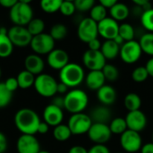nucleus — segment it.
Here are the masks:
<instances>
[{
	"label": "nucleus",
	"mask_w": 153,
	"mask_h": 153,
	"mask_svg": "<svg viewBox=\"0 0 153 153\" xmlns=\"http://www.w3.org/2000/svg\"><path fill=\"white\" fill-rule=\"evenodd\" d=\"M59 11L65 16H72L75 13V11H76L75 5H74V2L69 1V0L62 1V4H61Z\"/></svg>",
	"instance_id": "obj_40"
},
{
	"label": "nucleus",
	"mask_w": 153,
	"mask_h": 153,
	"mask_svg": "<svg viewBox=\"0 0 153 153\" xmlns=\"http://www.w3.org/2000/svg\"><path fill=\"white\" fill-rule=\"evenodd\" d=\"M152 143H153V133H152Z\"/></svg>",
	"instance_id": "obj_58"
},
{
	"label": "nucleus",
	"mask_w": 153,
	"mask_h": 153,
	"mask_svg": "<svg viewBox=\"0 0 153 153\" xmlns=\"http://www.w3.org/2000/svg\"><path fill=\"white\" fill-rule=\"evenodd\" d=\"M97 98L104 106H109L115 103L117 100V91L110 85H104L97 91Z\"/></svg>",
	"instance_id": "obj_21"
},
{
	"label": "nucleus",
	"mask_w": 153,
	"mask_h": 153,
	"mask_svg": "<svg viewBox=\"0 0 153 153\" xmlns=\"http://www.w3.org/2000/svg\"><path fill=\"white\" fill-rule=\"evenodd\" d=\"M13 45L7 34L0 33V57L5 58L12 55Z\"/></svg>",
	"instance_id": "obj_28"
},
{
	"label": "nucleus",
	"mask_w": 153,
	"mask_h": 153,
	"mask_svg": "<svg viewBox=\"0 0 153 153\" xmlns=\"http://www.w3.org/2000/svg\"><path fill=\"white\" fill-rule=\"evenodd\" d=\"M52 104L56 106L59 108H65V99L62 96H56L53 99Z\"/></svg>",
	"instance_id": "obj_47"
},
{
	"label": "nucleus",
	"mask_w": 153,
	"mask_h": 153,
	"mask_svg": "<svg viewBox=\"0 0 153 153\" xmlns=\"http://www.w3.org/2000/svg\"><path fill=\"white\" fill-rule=\"evenodd\" d=\"M120 145L126 152H138L141 151L143 145L140 133L132 130H126L123 134L120 135Z\"/></svg>",
	"instance_id": "obj_10"
},
{
	"label": "nucleus",
	"mask_w": 153,
	"mask_h": 153,
	"mask_svg": "<svg viewBox=\"0 0 153 153\" xmlns=\"http://www.w3.org/2000/svg\"><path fill=\"white\" fill-rule=\"evenodd\" d=\"M92 124L93 123L89 115L85 113H78L70 117L67 126L71 130L72 134L81 135L88 134Z\"/></svg>",
	"instance_id": "obj_6"
},
{
	"label": "nucleus",
	"mask_w": 153,
	"mask_h": 153,
	"mask_svg": "<svg viewBox=\"0 0 153 153\" xmlns=\"http://www.w3.org/2000/svg\"><path fill=\"white\" fill-rule=\"evenodd\" d=\"M0 77H1V68H0Z\"/></svg>",
	"instance_id": "obj_57"
},
{
	"label": "nucleus",
	"mask_w": 153,
	"mask_h": 153,
	"mask_svg": "<svg viewBox=\"0 0 153 153\" xmlns=\"http://www.w3.org/2000/svg\"><path fill=\"white\" fill-rule=\"evenodd\" d=\"M8 147V142L6 139V136L0 132V153H4Z\"/></svg>",
	"instance_id": "obj_46"
},
{
	"label": "nucleus",
	"mask_w": 153,
	"mask_h": 153,
	"mask_svg": "<svg viewBox=\"0 0 153 153\" xmlns=\"http://www.w3.org/2000/svg\"><path fill=\"white\" fill-rule=\"evenodd\" d=\"M65 109L74 114L83 113L89 104L88 94L81 89H73L64 97Z\"/></svg>",
	"instance_id": "obj_2"
},
{
	"label": "nucleus",
	"mask_w": 153,
	"mask_h": 153,
	"mask_svg": "<svg viewBox=\"0 0 153 153\" xmlns=\"http://www.w3.org/2000/svg\"><path fill=\"white\" fill-rule=\"evenodd\" d=\"M95 2L93 0H76L74 1V5L76 10L80 12H87L91 11L94 6Z\"/></svg>",
	"instance_id": "obj_41"
},
{
	"label": "nucleus",
	"mask_w": 153,
	"mask_h": 153,
	"mask_svg": "<svg viewBox=\"0 0 153 153\" xmlns=\"http://www.w3.org/2000/svg\"><path fill=\"white\" fill-rule=\"evenodd\" d=\"M149 78V74L145 66H138L132 73V79L134 82L141 83L145 82Z\"/></svg>",
	"instance_id": "obj_39"
},
{
	"label": "nucleus",
	"mask_w": 153,
	"mask_h": 153,
	"mask_svg": "<svg viewBox=\"0 0 153 153\" xmlns=\"http://www.w3.org/2000/svg\"><path fill=\"white\" fill-rule=\"evenodd\" d=\"M47 62L51 68L60 71L70 63L69 55L64 49L55 48L48 55Z\"/></svg>",
	"instance_id": "obj_17"
},
{
	"label": "nucleus",
	"mask_w": 153,
	"mask_h": 153,
	"mask_svg": "<svg viewBox=\"0 0 153 153\" xmlns=\"http://www.w3.org/2000/svg\"><path fill=\"white\" fill-rule=\"evenodd\" d=\"M134 5L142 7L143 11H147V10H150V9L153 8L151 2L149 0H134Z\"/></svg>",
	"instance_id": "obj_44"
},
{
	"label": "nucleus",
	"mask_w": 153,
	"mask_h": 153,
	"mask_svg": "<svg viewBox=\"0 0 153 153\" xmlns=\"http://www.w3.org/2000/svg\"><path fill=\"white\" fill-rule=\"evenodd\" d=\"M143 51L139 41L134 39L131 41L125 42L120 47L119 56L123 62L131 65L136 63L142 56Z\"/></svg>",
	"instance_id": "obj_8"
},
{
	"label": "nucleus",
	"mask_w": 153,
	"mask_h": 153,
	"mask_svg": "<svg viewBox=\"0 0 153 153\" xmlns=\"http://www.w3.org/2000/svg\"><path fill=\"white\" fill-rule=\"evenodd\" d=\"M53 136L58 142H65L72 136L71 130L67 125H59L56 126L53 130Z\"/></svg>",
	"instance_id": "obj_30"
},
{
	"label": "nucleus",
	"mask_w": 153,
	"mask_h": 153,
	"mask_svg": "<svg viewBox=\"0 0 153 153\" xmlns=\"http://www.w3.org/2000/svg\"><path fill=\"white\" fill-rule=\"evenodd\" d=\"M140 18L143 28L147 30V32L153 33V8L144 11Z\"/></svg>",
	"instance_id": "obj_36"
},
{
	"label": "nucleus",
	"mask_w": 153,
	"mask_h": 153,
	"mask_svg": "<svg viewBox=\"0 0 153 153\" xmlns=\"http://www.w3.org/2000/svg\"><path fill=\"white\" fill-rule=\"evenodd\" d=\"M109 13L110 17L118 22L127 19L130 14V9L126 4L117 2L112 8L109 9Z\"/></svg>",
	"instance_id": "obj_23"
},
{
	"label": "nucleus",
	"mask_w": 153,
	"mask_h": 153,
	"mask_svg": "<svg viewBox=\"0 0 153 153\" xmlns=\"http://www.w3.org/2000/svg\"><path fill=\"white\" fill-rule=\"evenodd\" d=\"M125 119L128 130H132L137 133L143 131L147 126V117L141 109L128 112Z\"/></svg>",
	"instance_id": "obj_15"
},
{
	"label": "nucleus",
	"mask_w": 153,
	"mask_h": 153,
	"mask_svg": "<svg viewBox=\"0 0 153 153\" xmlns=\"http://www.w3.org/2000/svg\"><path fill=\"white\" fill-rule=\"evenodd\" d=\"M108 126H109V129H110L112 134H119V135H121L126 130H128L126 119L123 118V117L113 118L110 121Z\"/></svg>",
	"instance_id": "obj_29"
},
{
	"label": "nucleus",
	"mask_w": 153,
	"mask_h": 153,
	"mask_svg": "<svg viewBox=\"0 0 153 153\" xmlns=\"http://www.w3.org/2000/svg\"><path fill=\"white\" fill-rule=\"evenodd\" d=\"M16 79H17V82L19 84V88L25 90V89H29L34 85L36 77L31 73H30L26 70H22L18 74Z\"/></svg>",
	"instance_id": "obj_26"
},
{
	"label": "nucleus",
	"mask_w": 153,
	"mask_h": 153,
	"mask_svg": "<svg viewBox=\"0 0 153 153\" xmlns=\"http://www.w3.org/2000/svg\"><path fill=\"white\" fill-rule=\"evenodd\" d=\"M16 150L18 153H39L40 145L34 135L22 134L17 140Z\"/></svg>",
	"instance_id": "obj_16"
},
{
	"label": "nucleus",
	"mask_w": 153,
	"mask_h": 153,
	"mask_svg": "<svg viewBox=\"0 0 153 153\" xmlns=\"http://www.w3.org/2000/svg\"><path fill=\"white\" fill-rule=\"evenodd\" d=\"M107 9L103 7L100 3L95 4L94 6L90 11V18L92 19L97 23L107 18Z\"/></svg>",
	"instance_id": "obj_33"
},
{
	"label": "nucleus",
	"mask_w": 153,
	"mask_h": 153,
	"mask_svg": "<svg viewBox=\"0 0 153 153\" xmlns=\"http://www.w3.org/2000/svg\"><path fill=\"white\" fill-rule=\"evenodd\" d=\"M11 22L14 25L27 26L33 19V10L29 1H17L10 9Z\"/></svg>",
	"instance_id": "obj_4"
},
{
	"label": "nucleus",
	"mask_w": 153,
	"mask_h": 153,
	"mask_svg": "<svg viewBox=\"0 0 153 153\" xmlns=\"http://www.w3.org/2000/svg\"><path fill=\"white\" fill-rule=\"evenodd\" d=\"M101 46H102V43L100 42V40L98 38L91 40L88 43L89 49L90 50H93V51H100L101 49Z\"/></svg>",
	"instance_id": "obj_45"
},
{
	"label": "nucleus",
	"mask_w": 153,
	"mask_h": 153,
	"mask_svg": "<svg viewBox=\"0 0 153 153\" xmlns=\"http://www.w3.org/2000/svg\"><path fill=\"white\" fill-rule=\"evenodd\" d=\"M13 95V93L5 87L4 82H0V108H4L10 104Z\"/></svg>",
	"instance_id": "obj_37"
},
{
	"label": "nucleus",
	"mask_w": 153,
	"mask_h": 153,
	"mask_svg": "<svg viewBox=\"0 0 153 153\" xmlns=\"http://www.w3.org/2000/svg\"><path fill=\"white\" fill-rule=\"evenodd\" d=\"M88 137L95 144L105 145L111 139L112 133L108 125L93 123L88 132Z\"/></svg>",
	"instance_id": "obj_12"
},
{
	"label": "nucleus",
	"mask_w": 153,
	"mask_h": 153,
	"mask_svg": "<svg viewBox=\"0 0 153 153\" xmlns=\"http://www.w3.org/2000/svg\"><path fill=\"white\" fill-rule=\"evenodd\" d=\"M117 3V1H116V0H100V4L103 7H105L106 9H110V8H112Z\"/></svg>",
	"instance_id": "obj_49"
},
{
	"label": "nucleus",
	"mask_w": 153,
	"mask_h": 153,
	"mask_svg": "<svg viewBox=\"0 0 153 153\" xmlns=\"http://www.w3.org/2000/svg\"><path fill=\"white\" fill-rule=\"evenodd\" d=\"M24 66L26 71L38 76L43 74L42 72L45 67V63L40 56L37 54H30L26 56L24 60Z\"/></svg>",
	"instance_id": "obj_19"
},
{
	"label": "nucleus",
	"mask_w": 153,
	"mask_h": 153,
	"mask_svg": "<svg viewBox=\"0 0 153 153\" xmlns=\"http://www.w3.org/2000/svg\"><path fill=\"white\" fill-rule=\"evenodd\" d=\"M27 29L29 32L32 35V37L41 34L43 33L45 29V22L40 18H33L27 25Z\"/></svg>",
	"instance_id": "obj_32"
},
{
	"label": "nucleus",
	"mask_w": 153,
	"mask_h": 153,
	"mask_svg": "<svg viewBox=\"0 0 153 153\" xmlns=\"http://www.w3.org/2000/svg\"><path fill=\"white\" fill-rule=\"evenodd\" d=\"M40 122L39 115L33 109L28 108L19 109L14 116L15 126L22 134H36Z\"/></svg>",
	"instance_id": "obj_1"
},
{
	"label": "nucleus",
	"mask_w": 153,
	"mask_h": 153,
	"mask_svg": "<svg viewBox=\"0 0 153 153\" xmlns=\"http://www.w3.org/2000/svg\"><path fill=\"white\" fill-rule=\"evenodd\" d=\"M17 0H0V5H2L4 8L11 9L15 4Z\"/></svg>",
	"instance_id": "obj_51"
},
{
	"label": "nucleus",
	"mask_w": 153,
	"mask_h": 153,
	"mask_svg": "<svg viewBox=\"0 0 153 153\" xmlns=\"http://www.w3.org/2000/svg\"><path fill=\"white\" fill-rule=\"evenodd\" d=\"M39 153H50L49 152H48V151H44V150H40L39 151Z\"/></svg>",
	"instance_id": "obj_56"
},
{
	"label": "nucleus",
	"mask_w": 153,
	"mask_h": 153,
	"mask_svg": "<svg viewBox=\"0 0 153 153\" xmlns=\"http://www.w3.org/2000/svg\"><path fill=\"white\" fill-rule=\"evenodd\" d=\"M7 35L13 46L21 48L29 46L32 39V35L25 26L13 25L8 30Z\"/></svg>",
	"instance_id": "obj_11"
},
{
	"label": "nucleus",
	"mask_w": 153,
	"mask_h": 153,
	"mask_svg": "<svg viewBox=\"0 0 153 153\" xmlns=\"http://www.w3.org/2000/svg\"><path fill=\"white\" fill-rule=\"evenodd\" d=\"M113 40H114V41H115V42H116V43L118 45V46H120V47H121V46H122V45L125 43V40H124V39H122V38L119 36V35H117V37H116V38L113 39Z\"/></svg>",
	"instance_id": "obj_55"
},
{
	"label": "nucleus",
	"mask_w": 153,
	"mask_h": 153,
	"mask_svg": "<svg viewBox=\"0 0 153 153\" xmlns=\"http://www.w3.org/2000/svg\"><path fill=\"white\" fill-rule=\"evenodd\" d=\"M100 51L106 60H113L119 56L120 46H118L114 40H105L102 43Z\"/></svg>",
	"instance_id": "obj_24"
},
{
	"label": "nucleus",
	"mask_w": 153,
	"mask_h": 153,
	"mask_svg": "<svg viewBox=\"0 0 153 153\" xmlns=\"http://www.w3.org/2000/svg\"><path fill=\"white\" fill-rule=\"evenodd\" d=\"M103 74H104V77L106 79V81H108V82H115L118 79L119 77V71L118 69L113 65H110V64H107L104 68L101 70Z\"/></svg>",
	"instance_id": "obj_38"
},
{
	"label": "nucleus",
	"mask_w": 153,
	"mask_h": 153,
	"mask_svg": "<svg viewBox=\"0 0 153 153\" xmlns=\"http://www.w3.org/2000/svg\"><path fill=\"white\" fill-rule=\"evenodd\" d=\"M124 105L128 112L140 110V108L142 106V99L137 93L130 92L126 95L124 99Z\"/></svg>",
	"instance_id": "obj_25"
},
{
	"label": "nucleus",
	"mask_w": 153,
	"mask_h": 153,
	"mask_svg": "<svg viewBox=\"0 0 153 153\" xmlns=\"http://www.w3.org/2000/svg\"><path fill=\"white\" fill-rule=\"evenodd\" d=\"M98 35V23L96 22L90 17L80 21L77 28V36L81 41L88 44L91 40L97 39Z\"/></svg>",
	"instance_id": "obj_9"
},
{
	"label": "nucleus",
	"mask_w": 153,
	"mask_h": 153,
	"mask_svg": "<svg viewBox=\"0 0 153 153\" xmlns=\"http://www.w3.org/2000/svg\"><path fill=\"white\" fill-rule=\"evenodd\" d=\"M50 36L54 39V40H61L65 39L67 35V28L65 24L56 23L54 24L50 29Z\"/></svg>",
	"instance_id": "obj_34"
},
{
	"label": "nucleus",
	"mask_w": 153,
	"mask_h": 153,
	"mask_svg": "<svg viewBox=\"0 0 153 153\" xmlns=\"http://www.w3.org/2000/svg\"><path fill=\"white\" fill-rule=\"evenodd\" d=\"M91 118L92 123H99V124H106L108 125L112 120V111L104 105H100L95 107L91 115H89Z\"/></svg>",
	"instance_id": "obj_20"
},
{
	"label": "nucleus",
	"mask_w": 153,
	"mask_h": 153,
	"mask_svg": "<svg viewBox=\"0 0 153 153\" xmlns=\"http://www.w3.org/2000/svg\"><path fill=\"white\" fill-rule=\"evenodd\" d=\"M141 153H153V143H147L143 145Z\"/></svg>",
	"instance_id": "obj_52"
},
{
	"label": "nucleus",
	"mask_w": 153,
	"mask_h": 153,
	"mask_svg": "<svg viewBox=\"0 0 153 153\" xmlns=\"http://www.w3.org/2000/svg\"><path fill=\"white\" fill-rule=\"evenodd\" d=\"M68 153H88V150L81 145H74L70 148Z\"/></svg>",
	"instance_id": "obj_48"
},
{
	"label": "nucleus",
	"mask_w": 153,
	"mask_h": 153,
	"mask_svg": "<svg viewBox=\"0 0 153 153\" xmlns=\"http://www.w3.org/2000/svg\"><path fill=\"white\" fill-rule=\"evenodd\" d=\"M68 92V87L62 83V82H58V85H57V93H60V94H64V93H67Z\"/></svg>",
	"instance_id": "obj_54"
},
{
	"label": "nucleus",
	"mask_w": 153,
	"mask_h": 153,
	"mask_svg": "<svg viewBox=\"0 0 153 153\" xmlns=\"http://www.w3.org/2000/svg\"><path fill=\"white\" fill-rule=\"evenodd\" d=\"M60 82L68 88H76L85 80V73L82 65L76 63H69L59 72Z\"/></svg>",
	"instance_id": "obj_3"
},
{
	"label": "nucleus",
	"mask_w": 153,
	"mask_h": 153,
	"mask_svg": "<svg viewBox=\"0 0 153 153\" xmlns=\"http://www.w3.org/2000/svg\"><path fill=\"white\" fill-rule=\"evenodd\" d=\"M57 85L58 82L53 76L48 74H41L36 77L33 86L40 96L50 98L57 93Z\"/></svg>",
	"instance_id": "obj_5"
},
{
	"label": "nucleus",
	"mask_w": 153,
	"mask_h": 153,
	"mask_svg": "<svg viewBox=\"0 0 153 153\" xmlns=\"http://www.w3.org/2000/svg\"><path fill=\"white\" fill-rule=\"evenodd\" d=\"M88 153H110V151L106 145L95 144L90 150H88Z\"/></svg>",
	"instance_id": "obj_43"
},
{
	"label": "nucleus",
	"mask_w": 153,
	"mask_h": 153,
	"mask_svg": "<svg viewBox=\"0 0 153 153\" xmlns=\"http://www.w3.org/2000/svg\"><path fill=\"white\" fill-rule=\"evenodd\" d=\"M118 35L125 40V42L134 40L135 37V29L130 23H121L119 24Z\"/></svg>",
	"instance_id": "obj_31"
},
{
	"label": "nucleus",
	"mask_w": 153,
	"mask_h": 153,
	"mask_svg": "<svg viewBox=\"0 0 153 153\" xmlns=\"http://www.w3.org/2000/svg\"><path fill=\"white\" fill-rule=\"evenodd\" d=\"M33 52L37 55H48L55 49V40L48 33H41L32 37L30 44Z\"/></svg>",
	"instance_id": "obj_7"
},
{
	"label": "nucleus",
	"mask_w": 153,
	"mask_h": 153,
	"mask_svg": "<svg viewBox=\"0 0 153 153\" xmlns=\"http://www.w3.org/2000/svg\"><path fill=\"white\" fill-rule=\"evenodd\" d=\"M48 129H49V126L47 123H45L44 121L43 122L41 121L40 124L39 125V127H38V133L44 134L48 132Z\"/></svg>",
	"instance_id": "obj_50"
},
{
	"label": "nucleus",
	"mask_w": 153,
	"mask_h": 153,
	"mask_svg": "<svg viewBox=\"0 0 153 153\" xmlns=\"http://www.w3.org/2000/svg\"><path fill=\"white\" fill-rule=\"evenodd\" d=\"M43 119L49 126H57L62 124L64 119V112L62 108H57L52 103L48 105L43 111Z\"/></svg>",
	"instance_id": "obj_18"
},
{
	"label": "nucleus",
	"mask_w": 153,
	"mask_h": 153,
	"mask_svg": "<svg viewBox=\"0 0 153 153\" xmlns=\"http://www.w3.org/2000/svg\"><path fill=\"white\" fill-rule=\"evenodd\" d=\"M4 85L13 93L19 88V84L16 77H9L8 79H6V81L4 82Z\"/></svg>",
	"instance_id": "obj_42"
},
{
	"label": "nucleus",
	"mask_w": 153,
	"mask_h": 153,
	"mask_svg": "<svg viewBox=\"0 0 153 153\" xmlns=\"http://www.w3.org/2000/svg\"><path fill=\"white\" fill-rule=\"evenodd\" d=\"M119 153H124V152H119Z\"/></svg>",
	"instance_id": "obj_59"
},
{
	"label": "nucleus",
	"mask_w": 153,
	"mask_h": 153,
	"mask_svg": "<svg viewBox=\"0 0 153 153\" xmlns=\"http://www.w3.org/2000/svg\"><path fill=\"white\" fill-rule=\"evenodd\" d=\"M106 58L101 51L86 50L82 56V63L90 71H101L107 65Z\"/></svg>",
	"instance_id": "obj_13"
},
{
	"label": "nucleus",
	"mask_w": 153,
	"mask_h": 153,
	"mask_svg": "<svg viewBox=\"0 0 153 153\" xmlns=\"http://www.w3.org/2000/svg\"><path fill=\"white\" fill-rule=\"evenodd\" d=\"M145 68H146V70H147V72L149 74V76L153 77V57L150 58L147 61V63L145 65Z\"/></svg>",
	"instance_id": "obj_53"
},
{
	"label": "nucleus",
	"mask_w": 153,
	"mask_h": 153,
	"mask_svg": "<svg viewBox=\"0 0 153 153\" xmlns=\"http://www.w3.org/2000/svg\"><path fill=\"white\" fill-rule=\"evenodd\" d=\"M62 0H42L40 8L48 13H53L60 10Z\"/></svg>",
	"instance_id": "obj_35"
},
{
	"label": "nucleus",
	"mask_w": 153,
	"mask_h": 153,
	"mask_svg": "<svg viewBox=\"0 0 153 153\" xmlns=\"http://www.w3.org/2000/svg\"><path fill=\"white\" fill-rule=\"evenodd\" d=\"M139 44L141 46L143 53H145L153 57V33L145 32L139 39Z\"/></svg>",
	"instance_id": "obj_27"
},
{
	"label": "nucleus",
	"mask_w": 153,
	"mask_h": 153,
	"mask_svg": "<svg viewBox=\"0 0 153 153\" xmlns=\"http://www.w3.org/2000/svg\"><path fill=\"white\" fill-rule=\"evenodd\" d=\"M106 79L102 71H90L85 76L87 87L91 91H98L105 85Z\"/></svg>",
	"instance_id": "obj_22"
},
{
	"label": "nucleus",
	"mask_w": 153,
	"mask_h": 153,
	"mask_svg": "<svg viewBox=\"0 0 153 153\" xmlns=\"http://www.w3.org/2000/svg\"><path fill=\"white\" fill-rule=\"evenodd\" d=\"M119 30V24L111 17H107L98 22V32L105 40H113Z\"/></svg>",
	"instance_id": "obj_14"
}]
</instances>
